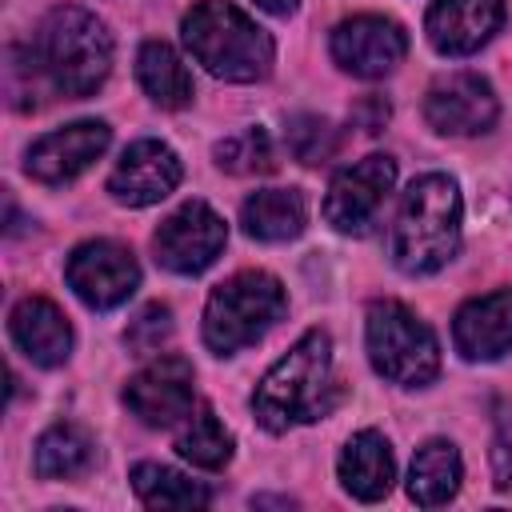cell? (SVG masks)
<instances>
[{
	"label": "cell",
	"instance_id": "1",
	"mask_svg": "<svg viewBox=\"0 0 512 512\" xmlns=\"http://www.w3.org/2000/svg\"><path fill=\"white\" fill-rule=\"evenodd\" d=\"M340 388L332 380V340L328 332H304L288 356H280L252 392V412L268 432H288L332 412Z\"/></svg>",
	"mask_w": 512,
	"mask_h": 512
},
{
	"label": "cell",
	"instance_id": "2",
	"mask_svg": "<svg viewBox=\"0 0 512 512\" xmlns=\"http://www.w3.org/2000/svg\"><path fill=\"white\" fill-rule=\"evenodd\" d=\"M460 188L452 176L428 172L408 184L392 224V264L408 276L444 268L460 248Z\"/></svg>",
	"mask_w": 512,
	"mask_h": 512
},
{
	"label": "cell",
	"instance_id": "3",
	"mask_svg": "<svg viewBox=\"0 0 512 512\" xmlns=\"http://www.w3.org/2000/svg\"><path fill=\"white\" fill-rule=\"evenodd\" d=\"M32 52L48 88L72 100L92 96L112 72V32L100 16L76 4H60L40 20Z\"/></svg>",
	"mask_w": 512,
	"mask_h": 512
},
{
	"label": "cell",
	"instance_id": "4",
	"mask_svg": "<svg viewBox=\"0 0 512 512\" xmlns=\"http://www.w3.org/2000/svg\"><path fill=\"white\" fill-rule=\"evenodd\" d=\"M184 48L212 76L232 84L264 80L272 68V36L228 0H200L180 24Z\"/></svg>",
	"mask_w": 512,
	"mask_h": 512
},
{
	"label": "cell",
	"instance_id": "5",
	"mask_svg": "<svg viewBox=\"0 0 512 512\" xmlns=\"http://www.w3.org/2000/svg\"><path fill=\"white\" fill-rule=\"evenodd\" d=\"M288 308V296L272 272H236L212 288L204 304V344L216 356H232L256 344Z\"/></svg>",
	"mask_w": 512,
	"mask_h": 512
},
{
	"label": "cell",
	"instance_id": "6",
	"mask_svg": "<svg viewBox=\"0 0 512 512\" xmlns=\"http://www.w3.org/2000/svg\"><path fill=\"white\" fill-rule=\"evenodd\" d=\"M364 336H368V360L384 380L400 388H424L436 380L440 344L432 328L400 300H376L368 308Z\"/></svg>",
	"mask_w": 512,
	"mask_h": 512
},
{
	"label": "cell",
	"instance_id": "7",
	"mask_svg": "<svg viewBox=\"0 0 512 512\" xmlns=\"http://www.w3.org/2000/svg\"><path fill=\"white\" fill-rule=\"evenodd\" d=\"M392 184H396V160L384 152H372V156L340 168L324 196V220L336 232H352V236L368 232V224L376 220Z\"/></svg>",
	"mask_w": 512,
	"mask_h": 512
},
{
	"label": "cell",
	"instance_id": "8",
	"mask_svg": "<svg viewBox=\"0 0 512 512\" xmlns=\"http://www.w3.org/2000/svg\"><path fill=\"white\" fill-rule=\"evenodd\" d=\"M228 228L224 220L204 204V200H188L180 204L152 236V252L168 272L180 276H196L204 272L220 252H224Z\"/></svg>",
	"mask_w": 512,
	"mask_h": 512
},
{
	"label": "cell",
	"instance_id": "9",
	"mask_svg": "<svg viewBox=\"0 0 512 512\" xmlns=\"http://www.w3.org/2000/svg\"><path fill=\"white\" fill-rule=\"evenodd\" d=\"M68 288L88 304V308H116L124 304L136 284H140V264L136 256L116 244V240H88L80 248H72L68 264H64Z\"/></svg>",
	"mask_w": 512,
	"mask_h": 512
},
{
	"label": "cell",
	"instance_id": "10",
	"mask_svg": "<svg viewBox=\"0 0 512 512\" xmlns=\"http://www.w3.org/2000/svg\"><path fill=\"white\" fill-rule=\"evenodd\" d=\"M124 404L152 428H168L196 408V380L184 356H160L124 384Z\"/></svg>",
	"mask_w": 512,
	"mask_h": 512
},
{
	"label": "cell",
	"instance_id": "11",
	"mask_svg": "<svg viewBox=\"0 0 512 512\" xmlns=\"http://www.w3.org/2000/svg\"><path fill=\"white\" fill-rule=\"evenodd\" d=\"M496 92L476 72L440 76L424 96V120L444 136H476L496 124Z\"/></svg>",
	"mask_w": 512,
	"mask_h": 512
},
{
	"label": "cell",
	"instance_id": "12",
	"mask_svg": "<svg viewBox=\"0 0 512 512\" xmlns=\"http://www.w3.org/2000/svg\"><path fill=\"white\" fill-rule=\"evenodd\" d=\"M404 52H408V36L388 16H352V20L336 24V32H332L336 64L360 80L388 76L404 60Z\"/></svg>",
	"mask_w": 512,
	"mask_h": 512
},
{
	"label": "cell",
	"instance_id": "13",
	"mask_svg": "<svg viewBox=\"0 0 512 512\" xmlns=\"http://www.w3.org/2000/svg\"><path fill=\"white\" fill-rule=\"evenodd\" d=\"M112 132L104 120H76L68 128H56L48 136H40L32 148H28V160H24V172L40 184H68L76 180L92 160L104 156Z\"/></svg>",
	"mask_w": 512,
	"mask_h": 512
},
{
	"label": "cell",
	"instance_id": "14",
	"mask_svg": "<svg viewBox=\"0 0 512 512\" xmlns=\"http://www.w3.org/2000/svg\"><path fill=\"white\" fill-rule=\"evenodd\" d=\"M180 176H184L180 156L168 144H160V140H136L116 160V168L108 176V192L120 204H128V208H144V204L164 200L180 184Z\"/></svg>",
	"mask_w": 512,
	"mask_h": 512
},
{
	"label": "cell",
	"instance_id": "15",
	"mask_svg": "<svg viewBox=\"0 0 512 512\" xmlns=\"http://www.w3.org/2000/svg\"><path fill=\"white\" fill-rule=\"evenodd\" d=\"M504 24V0H432L424 16V32L436 52L468 56L496 36Z\"/></svg>",
	"mask_w": 512,
	"mask_h": 512
},
{
	"label": "cell",
	"instance_id": "16",
	"mask_svg": "<svg viewBox=\"0 0 512 512\" xmlns=\"http://www.w3.org/2000/svg\"><path fill=\"white\" fill-rule=\"evenodd\" d=\"M452 340L464 360H496L512 348V288H496L460 304L452 320Z\"/></svg>",
	"mask_w": 512,
	"mask_h": 512
},
{
	"label": "cell",
	"instance_id": "17",
	"mask_svg": "<svg viewBox=\"0 0 512 512\" xmlns=\"http://www.w3.org/2000/svg\"><path fill=\"white\" fill-rule=\"evenodd\" d=\"M8 328H12L16 348H20L32 364H40V368H56V364H64L68 352H72V324H68V316H64L52 300H44V296H24V300L12 308Z\"/></svg>",
	"mask_w": 512,
	"mask_h": 512
},
{
	"label": "cell",
	"instance_id": "18",
	"mask_svg": "<svg viewBox=\"0 0 512 512\" xmlns=\"http://www.w3.org/2000/svg\"><path fill=\"white\" fill-rule=\"evenodd\" d=\"M336 472H340V484H344L356 500H368V504H372V500L388 496V488H392V480H396V460H392L388 440H384L380 432L364 428V432H356V436L344 444Z\"/></svg>",
	"mask_w": 512,
	"mask_h": 512
},
{
	"label": "cell",
	"instance_id": "19",
	"mask_svg": "<svg viewBox=\"0 0 512 512\" xmlns=\"http://www.w3.org/2000/svg\"><path fill=\"white\" fill-rule=\"evenodd\" d=\"M304 220H308V204H304L300 188H260L240 208L244 232L252 240H264V244H280V240L300 236Z\"/></svg>",
	"mask_w": 512,
	"mask_h": 512
},
{
	"label": "cell",
	"instance_id": "20",
	"mask_svg": "<svg viewBox=\"0 0 512 512\" xmlns=\"http://www.w3.org/2000/svg\"><path fill=\"white\" fill-rule=\"evenodd\" d=\"M460 476H464V464H460L456 444L452 440H428L412 456L408 496L420 508H440V504H448L460 492Z\"/></svg>",
	"mask_w": 512,
	"mask_h": 512
},
{
	"label": "cell",
	"instance_id": "21",
	"mask_svg": "<svg viewBox=\"0 0 512 512\" xmlns=\"http://www.w3.org/2000/svg\"><path fill=\"white\" fill-rule=\"evenodd\" d=\"M136 80L160 108H184L192 100V72L164 40H144L136 52Z\"/></svg>",
	"mask_w": 512,
	"mask_h": 512
},
{
	"label": "cell",
	"instance_id": "22",
	"mask_svg": "<svg viewBox=\"0 0 512 512\" xmlns=\"http://www.w3.org/2000/svg\"><path fill=\"white\" fill-rule=\"evenodd\" d=\"M96 444L80 424H52L36 440V476L40 480H76L92 468Z\"/></svg>",
	"mask_w": 512,
	"mask_h": 512
},
{
	"label": "cell",
	"instance_id": "23",
	"mask_svg": "<svg viewBox=\"0 0 512 512\" xmlns=\"http://www.w3.org/2000/svg\"><path fill=\"white\" fill-rule=\"evenodd\" d=\"M132 492L148 508H204L212 504V492L200 480H188L176 468L164 464H136L132 468Z\"/></svg>",
	"mask_w": 512,
	"mask_h": 512
},
{
	"label": "cell",
	"instance_id": "24",
	"mask_svg": "<svg viewBox=\"0 0 512 512\" xmlns=\"http://www.w3.org/2000/svg\"><path fill=\"white\" fill-rule=\"evenodd\" d=\"M176 452L196 468H224L232 460V432L220 424V416L200 404L196 416H188L184 432L176 436Z\"/></svg>",
	"mask_w": 512,
	"mask_h": 512
},
{
	"label": "cell",
	"instance_id": "25",
	"mask_svg": "<svg viewBox=\"0 0 512 512\" xmlns=\"http://www.w3.org/2000/svg\"><path fill=\"white\" fill-rule=\"evenodd\" d=\"M216 164L224 172L236 176H252V172H272L276 168V152L264 128H244L240 136H228L216 144Z\"/></svg>",
	"mask_w": 512,
	"mask_h": 512
},
{
	"label": "cell",
	"instance_id": "26",
	"mask_svg": "<svg viewBox=\"0 0 512 512\" xmlns=\"http://www.w3.org/2000/svg\"><path fill=\"white\" fill-rule=\"evenodd\" d=\"M336 148H340V136H336V128L324 116L300 112V116L288 120V152L300 164H324Z\"/></svg>",
	"mask_w": 512,
	"mask_h": 512
},
{
	"label": "cell",
	"instance_id": "27",
	"mask_svg": "<svg viewBox=\"0 0 512 512\" xmlns=\"http://www.w3.org/2000/svg\"><path fill=\"white\" fill-rule=\"evenodd\" d=\"M168 336H172V308L168 304H144L136 312V320L128 324V332H124L128 348L140 352V356L144 352H160L168 344Z\"/></svg>",
	"mask_w": 512,
	"mask_h": 512
},
{
	"label": "cell",
	"instance_id": "28",
	"mask_svg": "<svg viewBox=\"0 0 512 512\" xmlns=\"http://www.w3.org/2000/svg\"><path fill=\"white\" fill-rule=\"evenodd\" d=\"M388 116H392V108H388V100H384V96H360V100L352 104V124H356V128H364L368 136H372V132H380V128L388 124Z\"/></svg>",
	"mask_w": 512,
	"mask_h": 512
},
{
	"label": "cell",
	"instance_id": "29",
	"mask_svg": "<svg viewBox=\"0 0 512 512\" xmlns=\"http://www.w3.org/2000/svg\"><path fill=\"white\" fill-rule=\"evenodd\" d=\"M492 472H496V488L512 484V448L504 436H496V444H492Z\"/></svg>",
	"mask_w": 512,
	"mask_h": 512
},
{
	"label": "cell",
	"instance_id": "30",
	"mask_svg": "<svg viewBox=\"0 0 512 512\" xmlns=\"http://www.w3.org/2000/svg\"><path fill=\"white\" fill-rule=\"evenodd\" d=\"M256 4H260L264 12H272V16H288V12H292L300 0H256Z\"/></svg>",
	"mask_w": 512,
	"mask_h": 512
}]
</instances>
